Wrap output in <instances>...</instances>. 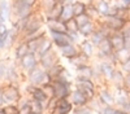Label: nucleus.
<instances>
[{"label": "nucleus", "mask_w": 130, "mask_h": 114, "mask_svg": "<svg viewBox=\"0 0 130 114\" xmlns=\"http://www.w3.org/2000/svg\"><path fill=\"white\" fill-rule=\"evenodd\" d=\"M44 25H46V17H44V14H43L42 12L34 13L31 17H29L27 25H26V27L24 30L21 39H25V38H27V36H30L32 34L38 33V31L43 30Z\"/></svg>", "instance_id": "1"}, {"label": "nucleus", "mask_w": 130, "mask_h": 114, "mask_svg": "<svg viewBox=\"0 0 130 114\" xmlns=\"http://www.w3.org/2000/svg\"><path fill=\"white\" fill-rule=\"evenodd\" d=\"M26 78H27L29 83H31V84H34V86H38V87H42V86L47 84V83L52 82V78L50 75L48 70L43 69L40 65L38 67H35L34 70H31L30 73H27Z\"/></svg>", "instance_id": "2"}, {"label": "nucleus", "mask_w": 130, "mask_h": 114, "mask_svg": "<svg viewBox=\"0 0 130 114\" xmlns=\"http://www.w3.org/2000/svg\"><path fill=\"white\" fill-rule=\"evenodd\" d=\"M99 22L104 24L108 29L113 33H117V31H122L124 27L129 24L130 18L127 17H122V16H108V17H104V18H100L98 19Z\"/></svg>", "instance_id": "3"}, {"label": "nucleus", "mask_w": 130, "mask_h": 114, "mask_svg": "<svg viewBox=\"0 0 130 114\" xmlns=\"http://www.w3.org/2000/svg\"><path fill=\"white\" fill-rule=\"evenodd\" d=\"M74 88L79 89L82 93H85L86 96L90 99V101L92 99L96 97V83L94 79H83V78H75V83H74Z\"/></svg>", "instance_id": "4"}, {"label": "nucleus", "mask_w": 130, "mask_h": 114, "mask_svg": "<svg viewBox=\"0 0 130 114\" xmlns=\"http://www.w3.org/2000/svg\"><path fill=\"white\" fill-rule=\"evenodd\" d=\"M53 84V97L57 100L60 99H69L73 92V83L70 80L61 82V80H52Z\"/></svg>", "instance_id": "5"}, {"label": "nucleus", "mask_w": 130, "mask_h": 114, "mask_svg": "<svg viewBox=\"0 0 130 114\" xmlns=\"http://www.w3.org/2000/svg\"><path fill=\"white\" fill-rule=\"evenodd\" d=\"M2 91L4 93L8 104H17L21 100V97H22L18 86L14 84V83H5V84H2Z\"/></svg>", "instance_id": "6"}, {"label": "nucleus", "mask_w": 130, "mask_h": 114, "mask_svg": "<svg viewBox=\"0 0 130 114\" xmlns=\"http://www.w3.org/2000/svg\"><path fill=\"white\" fill-rule=\"evenodd\" d=\"M17 65L24 73L27 74V73H30L31 70H34L35 67H38L40 65L39 64V57L35 53H27L25 57H22L17 62Z\"/></svg>", "instance_id": "7"}, {"label": "nucleus", "mask_w": 130, "mask_h": 114, "mask_svg": "<svg viewBox=\"0 0 130 114\" xmlns=\"http://www.w3.org/2000/svg\"><path fill=\"white\" fill-rule=\"evenodd\" d=\"M59 51H56L53 48L52 51H50L48 53L43 55L42 57H39V64L43 69L50 70L51 67H53L55 65L60 64V56H59Z\"/></svg>", "instance_id": "8"}, {"label": "nucleus", "mask_w": 130, "mask_h": 114, "mask_svg": "<svg viewBox=\"0 0 130 114\" xmlns=\"http://www.w3.org/2000/svg\"><path fill=\"white\" fill-rule=\"evenodd\" d=\"M96 97H98V100L100 101V104L103 106H105V105H115L116 104V96H115V93L112 92V89L108 86H102L99 89H98Z\"/></svg>", "instance_id": "9"}, {"label": "nucleus", "mask_w": 130, "mask_h": 114, "mask_svg": "<svg viewBox=\"0 0 130 114\" xmlns=\"http://www.w3.org/2000/svg\"><path fill=\"white\" fill-rule=\"evenodd\" d=\"M113 53H115V49L112 47V43H111L109 38H107V39H104L102 43L96 47V55H95V57L98 60H108Z\"/></svg>", "instance_id": "10"}, {"label": "nucleus", "mask_w": 130, "mask_h": 114, "mask_svg": "<svg viewBox=\"0 0 130 114\" xmlns=\"http://www.w3.org/2000/svg\"><path fill=\"white\" fill-rule=\"evenodd\" d=\"M48 36L51 38L53 45L57 49L72 43V39H70L68 33H48Z\"/></svg>", "instance_id": "11"}, {"label": "nucleus", "mask_w": 130, "mask_h": 114, "mask_svg": "<svg viewBox=\"0 0 130 114\" xmlns=\"http://www.w3.org/2000/svg\"><path fill=\"white\" fill-rule=\"evenodd\" d=\"M12 17V3L9 0H0V24H7Z\"/></svg>", "instance_id": "12"}, {"label": "nucleus", "mask_w": 130, "mask_h": 114, "mask_svg": "<svg viewBox=\"0 0 130 114\" xmlns=\"http://www.w3.org/2000/svg\"><path fill=\"white\" fill-rule=\"evenodd\" d=\"M57 51H59L60 56H62L64 58H67V60H72V58L77 57L81 53L78 44H74V43H70V44L65 45L62 48H59Z\"/></svg>", "instance_id": "13"}, {"label": "nucleus", "mask_w": 130, "mask_h": 114, "mask_svg": "<svg viewBox=\"0 0 130 114\" xmlns=\"http://www.w3.org/2000/svg\"><path fill=\"white\" fill-rule=\"evenodd\" d=\"M70 101L72 104L74 105V108H77V106H86V105H89V102H90V99L85 95V93H82L79 89L77 88H74L73 92H72V95H70Z\"/></svg>", "instance_id": "14"}, {"label": "nucleus", "mask_w": 130, "mask_h": 114, "mask_svg": "<svg viewBox=\"0 0 130 114\" xmlns=\"http://www.w3.org/2000/svg\"><path fill=\"white\" fill-rule=\"evenodd\" d=\"M78 47H79V51H81L82 55L87 56L89 58L95 57V55H96V47L91 43L90 39H82L79 41Z\"/></svg>", "instance_id": "15"}, {"label": "nucleus", "mask_w": 130, "mask_h": 114, "mask_svg": "<svg viewBox=\"0 0 130 114\" xmlns=\"http://www.w3.org/2000/svg\"><path fill=\"white\" fill-rule=\"evenodd\" d=\"M17 64H9L7 65V70H5V77L4 80L7 83H14L17 84L20 80V71L17 70Z\"/></svg>", "instance_id": "16"}, {"label": "nucleus", "mask_w": 130, "mask_h": 114, "mask_svg": "<svg viewBox=\"0 0 130 114\" xmlns=\"http://www.w3.org/2000/svg\"><path fill=\"white\" fill-rule=\"evenodd\" d=\"M46 27L48 33H68L67 25L62 19H56V21H46Z\"/></svg>", "instance_id": "17"}, {"label": "nucleus", "mask_w": 130, "mask_h": 114, "mask_svg": "<svg viewBox=\"0 0 130 114\" xmlns=\"http://www.w3.org/2000/svg\"><path fill=\"white\" fill-rule=\"evenodd\" d=\"M109 40H111V43H112V47L115 49V52H118V51H121L125 47V39H124V35L121 31H117V33H112V35L109 36Z\"/></svg>", "instance_id": "18"}, {"label": "nucleus", "mask_w": 130, "mask_h": 114, "mask_svg": "<svg viewBox=\"0 0 130 114\" xmlns=\"http://www.w3.org/2000/svg\"><path fill=\"white\" fill-rule=\"evenodd\" d=\"M109 83L112 84V87H113L115 89L122 88V87H124V83H125V73H124L120 67H117L116 71L113 73V75H112Z\"/></svg>", "instance_id": "19"}, {"label": "nucleus", "mask_w": 130, "mask_h": 114, "mask_svg": "<svg viewBox=\"0 0 130 114\" xmlns=\"http://www.w3.org/2000/svg\"><path fill=\"white\" fill-rule=\"evenodd\" d=\"M62 8H64V4H61V3H56L55 5L51 8L50 12L44 14L46 21H56V19H61Z\"/></svg>", "instance_id": "20"}, {"label": "nucleus", "mask_w": 130, "mask_h": 114, "mask_svg": "<svg viewBox=\"0 0 130 114\" xmlns=\"http://www.w3.org/2000/svg\"><path fill=\"white\" fill-rule=\"evenodd\" d=\"M75 73H77L75 78H83V79H94V75H95L94 66H91L90 64L75 69Z\"/></svg>", "instance_id": "21"}, {"label": "nucleus", "mask_w": 130, "mask_h": 114, "mask_svg": "<svg viewBox=\"0 0 130 114\" xmlns=\"http://www.w3.org/2000/svg\"><path fill=\"white\" fill-rule=\"evenodd\" d=\"M29 53V48H27V43L25 40H22L21 39L18 43L16 44V47H14V60H16V62H18L22 57H25L26 55Z\"/></svg>", "instance_id": "22"}, {"label": "nucleus", "mask_w": 130, "mask_h": 114, "mask_svg": "<svg viewBox=\"0 0 130 114\" xmlns=\"http://www.w3.org/2000/svg\"><path fill=\"white\" fill-rule=\"evenodd\" d=\"M96 27H98V22H96V21H92V22L79 27V34H81V36L83 39H89L94 34V31L96 30Z\"/></svg>", "instance_id": "23"}, {"label": "nucleus", "mask_w": 130, "mask_h": 114, "mask_svg": "<svg viewBox=\"0 0 130 114\" xmlns=\"http://www.w3.org/2000/svg\"><path fill=\"white\" fill-rule=\"evenodd\" d=\"M90 60H91V58H89L87 56L79 53L77 57H74V58H72V60H68V61H69V64H70L74 69H78V67H82V66H85V65H89V64H90Z\"/></svg>", "instance_id": "24"}, {"label": "nucleus", "mask_w": 130, "mask_h": 114, "mask_svg": "<svg viewBox=\"0 0 130 114\" xmlns=\"http://www.w3.org/2000/svg\"><path fill=\"white\" fill-rule=\"evenodd\" d=\"M53 43H52V40H51V38L47 35V38L43 40V43H42V45L39 47V49H38V52H37V56L38 57H42L43 55H46V53H48L50 51H52L53 49Z\"/></svg>", "instance_id": "25"}, {"label": "nucleus", "mask_w": 130, "mask_h": 114, "mask_svg": "<svg viewBox=\"0 0 130 114\" xmlns=\"http://www.w3.org/2000/svg\"><path fill=\"white\" fill-rule=\"evenodd\" d=\"M47 38V35H44V36H40V38H38V39H31V40H25L26 43H27V48H29V53H35L37 55V52H38V49H39V47L42 45V43H43V40H44Z\"/></svg>", "instance_id": "26"}, {"label": "nucleus", "mask_w": 130, "mask_h": 114, "mask_svg": "<svg viewBox=\"0 0 130 114\" xmlns=\"http://www.w3.org/2000/svg\"><path fill=\"white\" fill-rule=\"evenodd\" d=\"M87 9H89V4L82 2V0H77L74 4H73V12H74V17H78L81 14L87 13Z\"/></svg>", "instance_id": "27"}, {"label": "nucleus", "mask_w": 130, "mask_h": 114, "mask_svg": "<svg viewBox=\"0 0 130 114\" xmlns=\"http://www.w3.org/2000/svg\"><path fill=\"white\" fill-rule=\"evenodd\" d=\"M30 106H31V111H34L37 114H44V111H47L44 104L34 99H30Z\"/></svg>", "instance_id": "28"}, {"label": "nucleus", "mask_w": 130, "mask_h": 114, "mask_svg": "<svg viewBox=\"0 0 130 114\" xmlns=\"http://www.w3.org/2000/svg\"><path fill=\"white\" fill-rule=\"evenodd\" d=\"M74 18V12H73V4H64L62 8V14H61V19L64 22Z\"/></svg>", "instance_id": "29"}, {"label": "nucleus", "mask_w": 130, "mask_h": 114, "mask_svg": "<svg viewBox=\"0 0 130 114\" xmlns=\"http://www.w3.org/2000/svg\"><path fill=\"white\" fill-rule=\"evenodd\" d=\"M57 106L60 108V109H62L64 111H67V113H72L73 111V109H74V105L72 104V101H70V99H60V100H57Z\"/></svg>", "instance_id": "30"}, {"label": "nucleus", "mask_w": 130, "mask_h": 114, "mask_svg": "<svg viewBox=\"0 0 130 114\" xmlns=\"http://www.w3.org/2000/svg\"><path fill=\"white\" fill-rule=\"evenodd\" d=\"M55 4H56V0H39V10L43 14H46Z\"/></svg>", "instance_id": "31"}, {"label": "nucleus", "mask_w": 130, "mask_h": 114, "mask_svg": "<svg viewBox=\"0 0 130 114\" xmlns=\"http://www.w3.org/2000/svg\"><path fill=\"white\" fill-rule=\"evenodd\" d=\"M65 70H67V69H65V66L60 62V64H57V65H55L53 67H51V69L48 70V73H50V75H51V78H52V80H53L55 78H57L59 75H61Z\"/></svg>", "instance_id": "32"}, {"label": "nucleus", "mask_w": 130, "mask_h": 114, "mask_svg": "<svg viewBox=\"0 0 130 114\" xmlns=\"http://www.w3.org/2000/svg\"><path fill=\"white\" fill-rule=\"evenodd\" d=\"M75 21H77V24H78V27H82V26L92 22V21H95V19L89 13H85V14H81L78 17H75Z\"/></svg>", "instance_id": "33"}, {"label": "nucleus", "mask_w": 130, "mask_h": 114, "mask_svg": "<svg viewBox=\"0 0 130 114\" xmlns=\"http://www.w3.org/2000/svg\"><path fill=\"white\" fill-rule=\"evenodd\" d=\"M70 114H94V110L89 105H86V106H77V108L73 109V111Z\"/></svg>", "instance_id": "34"}, {"label": "nucleus", "mask_w": 130, "mask_h": 114, "mask_svg": "<svg viewBox=\"0 0 130 114\" xmlns=\"http://www.w3.org/2000/svg\"><path fill=\"white\" fill-rule=\"evenodd\" d=\"M65 25H67V30H68V33H74V31H79V27H78V24H77V21H75V17L65 22Z\"/></svg>", "instance_id": "35"}, {"label": "nucleus", "mask_w": 130, "mask_h": 114, "mask_svg": "<svg viewBox=\"0 0 130 114\" xmlns=\"http://www.w3.org/2000/svg\"><path fill=\"white\" fill-rule=\"evenodd\" d=\"M116 106L115 105H105V106H102L96 113L98 114H115L116 113Z\"/></svg>", "instance_id": "36"}, {"label": "nucleus", "mask_w": 130, "mask_h": 114, "mask_svg": "<svg viewBox=\"0 0 130 114\" xmlns=\"http://www.w3.org/2000/svg\"><path fill=\"white\" fill-rule=\"evenodd\" d=\"M4 110L7 114H20V109L17 106V104H8L7 106H4Z\"/></svg>", "instance_id": "37"}, {"label": "nucleus", "mask_w": 130, "mask_h": 114, "mask_svg": "<svg viewBox=\"0 0 130 114\" xmlns=\"http://www.w3.org/2000/svg\"><path fill=\"white\" fill-rule=\"evenodd\" d=\"M118 67H120V69L125 73V74H126V73H130V56H129V57H127L124 62H121Z\"/></svg>", "instance_id": "38"}, {"label": "nucleus", "mask_w": 130, "mask_h": 114, "mask_svg": "<svg viewBox=\"0 0 130 114\" xmlns=\"http://www.w3.org/2000/svg\"><path fill=\"white\" fill-rule=\"evenodd\" d=\"M42 88L44 89V92L48 95L50 99L53 97V84H52V82L51 83H47V84H44V86H42Z\"/></svg>", "instance_id": "39"}, {"label": "nucleus", "mask_w": 130, "mask_h": 114, "mask_svg": "<svg viewBox=\"0 0 130 114\" xmlns=\"http://www.w3.org/2000/svg\"><path fill=\"white\" fill-rule=\"evenodd\" d=\"M5 70H7V64L0 62V82H2L5 77ZM0 86H2V83H0Z\"/></svg>", "instance_id": "40"}, {"label": "nucleus", "mask_w": 130, "mask_h": 114, "mask_svg": "<svg viewBox=\"0 0 130 114\" xmlns=\"http://www.w3.org/2000/svg\"><path fill=\"white\" fill-rule=\"evenodd\" d=\"M7 105H8V101H7L4 93H3V91H2V86H0V108H4V106H7Z\"/></svg>", "instance_id": "41"}, {"label": "nucleus", "mask_w": 130, "mask_h": 114, "mask_svg": "<svg viewBox=\"0 0 130 114\" xmlns=\"http://www.w3.org/2000/svg\"><path fill=\"white\" fill-rule=\"evenodd\" d=\"M124 87L126 89L130 91V73H126L125 74V83H124Z\"/></svg>", "instance_id": "42"}, {"label": "nucleus", "mask_w": 130, "mask_h": 114, "mask_svg": "<svg viewBox=\"0 0 130 114\" xmlns=\"http://www.w3.org/2000/svg\"><path fill=\"white\" fill-rule=\"evenodd\" d=\"M116 2L118 4H121L124 8H126V9L130 10V0H116Z\"/></svg>", "instance_id": "43"}, {"label": "nucleus", "mask_w": 130, "mask_h": 114, "mask_svg": "<svg viewBox=\"0 0 130 114\" xmlns=\"http://www.w3.org/2000/svg\"><path fill=\"white\" fill-rule=\"evenodd\" d=\"M48 114H69V113H67V111H64L62 109H60L59 106H56L53 110H51Z\"/></svg>", "instance_id": "44"}, {"label": "nucleus", "mask_w": 130, "mask_h": 114, "mask_svg": "<svg viewBox=\"0 0 130 114\" xmlns=\"http://www.w3.org/2000/svg\"><path fill=\"white\" fill-rule=\"evenodd\" d=\"M115 114H130V113H127V111H125V110H122V109H120V108H117Z\"/></svg>", "instance_id": "45"}, {"label": "nucleus", "mask_w": 130, "mask_h": 114, "mask_svg": "<svg viewBox=\"0 0 130 114\" xmlns=\"http://www.w3.org/2000/svg\"><path fill=\"white\" fill-rule=\"evenodd\" d=\"M82 2H85V3H87V4H92L95 0H82Z\"/></svg>", "instance_id": "46"}, {"label": "nucleus", "mask_w": 130, "mask_h": 114, "mask_svg": "<svg viewBox=\"0 0 130 114\" xmlns=\"http://www.w3.org/2000/svg\"><path fill=\"white\" fill-rule=\"evenodd\" d=\"M0 114H7L5 110H4V108H0Z\"/></svg>", "instance_id": "47"}, {"label": "nucleus", "mask_w": 130, "mask_h": 114, "mask_svg": "<svg viewBox=\"0 0 130 114\" xmlns=\"http://www.w3.org/2000/svg\"><path fill=\"white\" fill-rule=\"evenodd\" d=\"M30 114H37V113H34V111H31V113H30Z\"/></svg>", "instance_id": "48"}]
</instances>
